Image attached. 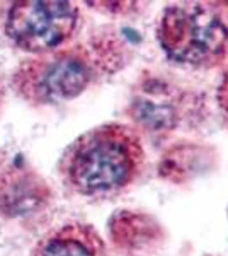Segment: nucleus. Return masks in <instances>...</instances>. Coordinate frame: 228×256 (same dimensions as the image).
Returning a JSON list of instances; mask_svg holds the SVG:
<instances>
[{
  "instance_id": "1",
  "label": "nucleus",
  "mask_w": 228,
  "mask_h": 256,
  "mask_svg": "<svg viewBox=\"0 0 228 256\" xmlns=\"http://www.w3.org/2000/svg\"><path fill=\"white\" fill-rule=\"evenodd\" d=\"M126 46L116 34L99 32L84 41L22 60L12 72L15 94L31 106L72 101L99 79L121 70Z\"/></svg>"
},
{
  "instance_id": "2",
  "label": "nucleus",
  "mask_w": 228,
  "mask_h": 256,
  "mask_svg": "<svg viewBox=\"0 0 228 256\" xmlns=\"http://www.w3.org/2000/svg\"><path fill=\"white\" fill-rule=\"evenodd\" d=\"M147 166L143 140L133 125L111 122L77 137L61 154L58 176L70 193L89 200L123 195Z\"/></svg>"
},
{
  "instance_id": "3",
  "label": "nucleus",
  "mask_w": 228,
  "mask_h": 256,
  "mask_svg": "<svg viewBox=\"0 0 228 256\" xmlns=\"http://www.w3.org/2000/svg\"><path fill=\"white\" fill-rule=\"evenodd\" d=\"M167 58L191 68H217L228 58V9L213 2L167 6L157 24Z\"/></svg>"
},
{
  "instance_id": "4",
  "label": "nucleus",
  "mask_w": 228,
  "mask_h": 256,
  "mask_svg": "<svg viewBox=\"0 0 228 256\" xmlns=\"http://www.w3.org/2000/svg\"><path fill=\"white\" fill-rule=\"evenodd\" d=\"M80 7L63 0H15L2 14V31L14 46L41 55L73 40L80 28Z\"/></svg>"
},
{
  "instance_id": "5",
  "label": "nucleus",
  "mask_w": 228,
  "mask_h": 256,
  "mask_svg": "<svg viewBox=\"0 0 228 256\" xmlns=\"http://www.w3.org/2000/svg\"><path fill=\"white\" fill-rule=\"evenodd\" d=\"M126 113L136 130L162 137L177 132L196 116V96L164 76L143 74L133 86Z\"/></svg>"
},
{
  "instance_id": "6",
  "label": "nucleus",
  "mask_w": 228,
  "mask_h": 256,
  "mask_svg": "<svg viewBox=\"0 0 228 256\" xmlns=\"http://www.w3.org/2000/svg\"><path fill=\"white\" fill-rule=\"evenodd\" d=\"M48 181L22 152L0 147V216L10 220H34L51 207Z\"/></svg>"
},
{
  "instance_id": "7",
  "label": "nucleus",
  "mask_w": 228,
  "mask_h": 256,
  "mask_svg": "<svg viewBox=\"0 0 228 256\" xmlns=\"http://www.w3.org/2000/svg\"><path fill=\"white\" fill-rule=\"evenodd\" d=\"M29 256H109V253L92 224L70 220L44 232Z\"/></svg>"
},
{
  "instance_id": "8",
  "label": "nucleus",
  "mask_w": 228,
  "mask_h": 256,
  "mask_svg": "<svg viewBox=\"0 0 228 256\" xmlns=\"http://www.w3.org/2000/svg\"><path fill=\"white\" fill-rule=\"evenodd\" d=\"M217 104L218 110L222 113V118L225 122V125L228 126V67L225 68L220 80L218 88H217Z\"/></svg>"
},
{
  "instance_id": "9",
  "label": "nucleus",
  "mask_w": 228,
  "mask_h": 256,
  "mask_svg": "<svg viewBox=\"0 0 228 256\" xmlns=\"http://www.w3.org/2000/svg\"><path fill=\"white\" fill-rule=\"evenodd\" d=\"M3 99H5V90H3V84H2V80H0V110H2Z\"/></svg>"
}]
</instances>
